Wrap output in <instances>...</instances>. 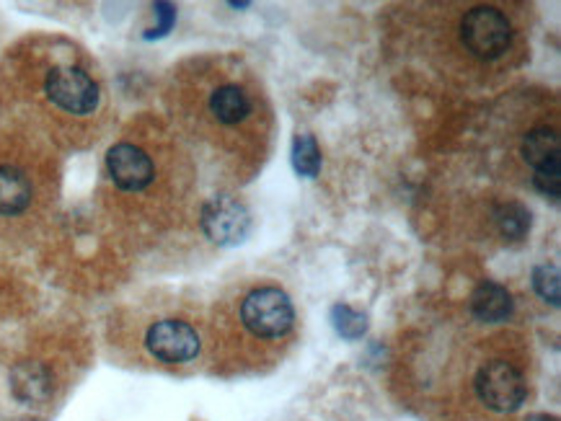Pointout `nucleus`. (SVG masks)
I'll use <instances>...</instances> for the list:
<instances>
[{"instance_id":"f257e3e1","label":"nucleus","mask_w":561,"mask_h":421,"mask_svg":"<svg viewBox=\"0 0 561 421\" xmlns=\"http://www.w3.org/2000/svg\"><path fill=\"white\" fill-rule=\"evenodd\" d=\"M44 96L70 117H91L101 104L99 83L78 65H55L44 75Z\"/></svg>"},{"instance_id":"f03ea898","label":"nucleus","mask_w":561,"mask_h":421,"mask_svg":"<svg viewBox=\"0 0 561 421\" xmlns=\"http://www.w3.org/2000/svg\"><path fill=\"white\" fill-rule=\"evenodd\" d=\"M241 321L256 339H282L293 329L295 308L280 287H259L241 303Z\"/></svg>"},{"instance_id":"7ed1b4c3","label":"nucleus","mask_w":561,"mask_h":421,"mask_svg":"<svg viewBox=\"0 0 561 421\" xmlns=\"http://www.w3.org/2000/svg\"><path fill=\"white\" fill-rule=\"evenodd\" d=\"M461 37L466 50L479 60H497L510 50L512 26L494 6H476L463 16Z\"/></svg>"},{"instance_id":"20e7f679","label":"nucleus","mask_w":561,"mask_h":421,"mask_svg":"<svg viewBox=\"0 0 561 421\" xmlns=\"http://www.w3.org/2000/svg\"><path fill=\"white\" fill-rule=\"evenodd\" d=\"M476 396L487 409L497 414H512L518 411L528 396V385H525L523 372L512 367L510 362H487L476 372Z\"/></svg>"},{"instance_id":"39448f33","label":"nucleus","mask_w":561,"mask_h":421,"mask_svg":"<svg viewBox=\"0 0 561 421\" xmlns=\"http://www.w3.org/2000/svg\"><path fill=\"white\" fill-rule=\"evenodd\" d=\"M106 176L125 194H143L156 181V163L135 143H114L106 150Z\"/></svg>"},{"instance_id":"423d86ee","label":"nucleus","mask_w":561,"mask_h":421,"mask_svg":"<svg viewBox=\"0 0 561 421\" xmlns=\"http://www.w3.org/2000/svg\"><path fill=\"white\" fill-rule=\"evenodd\" d=\"M202 233L218 246H238L244 243L251 230V212L244 202L233 197H212L207 199L200 215Z\"/></svg>"},{"instance_id":"0eeeda50","label":"nucleus","mask_w":561,"mask_h":421,"mask_svg":"<svg viewBox=\"0 0 561 421\" xmlns=\"http://www.w3.org/2000/svg\"><path fill=\"white\" fill-rule=\"evenodd\" d=\"M145 347L163 365H184L200 354V336L187 321L163 318L148 329Z\"/></svg>"},{"instance_id":"6e6552de","label":"nucleus","mask_w":561,"mask_h":421,"mask_svg":"<svg viewBox=\"0 0 561 421\" xmlns=\"http://www.w3.org/2000/svg\"><path fill=\"white\" fill-rule=\"evenodd\" d=\"M11 393L16 401L26 406H42L55 393V378L52 370L39 360L16 362L11 367Z\"/></svg>"},{"instance_id":"1a4fd4ad","label":"nucleus","mask_w":561,"mask_h":421,"mask_svg":"<svg viewBox=\"0 0 561 421\" xmlns=\"http://www.w3.org/2000/svg\"><path fill=\"white\" fill-rule=\"evenodd\" d=\"M34 202L32 179L16 166H0V217L24 215Z\"/></svg>"},{"instance_id":"9d476101","label":"nucleus","mask_w":561,"mask_h":421,"mask_svg":"<svg viewBox=\"0 0 561 421\" xmlns=\"http://www.w3.org/2000/svg\"><path fill=\"white\" fill-rule=\"evenodd\" d=\"M515 303L505 285L499 282H481L471 295V313L481 323H502L512 316Z\"/></svg>"},{"instance_id":"9b49d317","label":"nucleus","mask_w":561,"mask_h":421,"mask_svg":"<svg viewBox=\"0 0 561 421\" xmlns=\"http://www.w3.org/2000/svg\"><path fill=\"white\" fill-rule=\"evenodd\" d=\"M210 114L218 119L220 124H238L244 122L251 114V99L249 93L241 86L225 83V86L215 88L210 96Z\"/></svg>"},{"instance_id":"f8f14e48","label":"nucleus","mask_w":561,"mask_h":421,"mask_svg":"<svg viewBox=\"0 0 561 421\" xmlns=\"http://www.w3.org/2000/svg\"><path fill=\"white\" fill-rule=\"evenodd\" d=\"M559 150V135L551 127H538V130L528 132L523 140V158L533 168L546 166L551 161H561Z\"/></svg>"},{"instance_id":"ddd939ff","label":"nucleus","mask_w":561,"mask_h":421,"mask_svg":"<svg viewBox=\"0 0 561 421\" xmlns=\"http://www.w3.org/2000/svg\"><path fill=\"white\" fill-rule=\"evenodd\" d=\"M494 223H497L499 236L505 241H523L530 233V225H533V217L530 210L520 202H505L494 210Z\"/></svg>"},{"instance_id":"4468645a","label":"nucleus","mask_w":561,"mask_h":421,"mask_svg":"<svg viewBox=\"0 0 561 421\" xmlns=\"http://www.w3.org/2000/svg\"><path fill=\"white\" fill-rule=\"evenodd\" d=\"M290 161H293L295 174L306 176V179H316L321 171V148H318L316 137L313 135H295L293 150H290Z\"/></svg>"},{"instance_id":"2eb2a0df","label":"nucleus","mask_w":561,"mask_h":421,"mask_svg":"<svg viewBox=\"0 0 561 421\" xmlns=\"http://www.w3.org/2000/svg\"><path fill=\"white\" fill-rule=\"evenodd\" d=\"M331 326L342 339L357 341L368 334V316L347 303H337L331 308Z\"/></svg>"},{"instance_id":"dca6fc26","label":"nucleus","mask_w":561,"mask_h":421,"mask_svg":"<svg viewBox=\"0 0 561 421\" xmlns=\"http://www.w3.org/2000/svg\"><path fill=\"white\" fill-rule=\"evenodd\" d=\"M533 290L538 292V298L551 303L554 308H559L561 298V282H559V269L554 264H541L533 269Z\"/></svg>"},{"instance_id":"f3484780","label":"nucleus","mask_w":561,"mask_h":421,"mask_svg":"<svg viewBox=\"0 0 561 421\" xmlns=\"http://www.w3.org/2000/svg\"><path fill=\"white\" fill-rule=\"evenodd\" d=\"M533 186L538 192L546 194L551 199H559L561 194V161H551L546 166L536 168V176H533Z\"/></svg>"},{"instance_id":"a211bd4d","label":"nucleus","mask_w":561,"mask_h":421,"mask_svg":"<svg viewBox=\"0 0 561 421\" xmlns=\"http://www.w3.org/2000/svg\"><path fill=\"white\" fill-rule=\"evenodd\" d=\"M153 11H156V16H158V24L153 26V29L145 34V39H161V37H166L171 29H174V24H176V8L171 6V3H156L153 6Z\"/></svg>"},{"instance_id":"6ab92c4d","label":"nucleus","mask_w":561,"mask_h":421,"mask_svg":"<svg viewBox=\"0 0 561 421\" xmlns=\"http://www.w3.org/2000/svg\"><path fill=\"white\" fill-rule=\"evenodd\" d=\"M528 421H556L554 416H549V414H536V416H530Z\"/></svg>"},{"instance_id":"aec40b11","label":"nucleus","mask_w":561,"mask_h":421,"mask_svg":"<svg viewBox=\"0 0 561 421\" xmlns=\"http://www.w3.org/2000/svg\"><path fill=\"white\" fill-rule=\"evenodd\" d=\"M228 6H231V8H241V11H244V8H249L251 3H246V0H241V3H238V0H231Z\"/></svg>"}]
</instances>
